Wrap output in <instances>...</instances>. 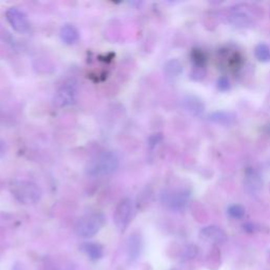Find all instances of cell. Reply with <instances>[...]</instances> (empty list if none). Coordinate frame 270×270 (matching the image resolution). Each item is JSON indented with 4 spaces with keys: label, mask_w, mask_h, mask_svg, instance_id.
I'll return each instance as SVG.
<instances>
[{
    "label": "cell",
    "mask_w": 270,
    "mask_h": 270,
    "mask_svg": "<svg viewBox=\"0 0 270 270\" xmlns=\"http://www.w3.org/2000/svg\"><path fill=\"white\" fill-rule=\"evenodd\" d=\"M120 168V158L113 151H103L89 161L86 174L90 177H104L115 173Z\"/></svg>",
    "instance_id": "cell-1"
},
{
    "label": "cell",
    "mask_w": 270,
    "mask_h": 270,
    "mask_svg": "<svg viewBox=\"0 0 270 270\" xmlns=\"http://www.w3.org/2000/svg\"><path fill=\"white\" fill-rule=\"evenodd\" d=\"M10 192L22 205H35L42 197V190L39 186L36 183L26 179L11 182Z\"/></svg>",
    "instance_id": "cell-2"
},
{
    "label": "cell",
    "mask_w": 270,
    "mask_h": 270,
    "mask_svg": "<svg viewBox=\"0 0 270 270\" xmlns=\"http://www.w3.org/2000/svg\"><path fill=\"white\" fill-rule=\"evenodd\" d=\"M106 223V217L101 212H91L78 218L75 225L77 235L83 239H90L96 235Z\"/></svg>",
    "instance_id": "cell-3"
},
{
    "label": "cell",
    "mask_w": 270,
    "mask_h": 270,
    "mask_svg": "<svg viewBox=\"0 0 270 270\" xmlns=\"http://www.w3.org/2000/svg\"><path fill=\"white\" fill-rule=\"evenodd\" d=\"M78 97V82L75 79H68L56 90L54 104L58 108L73 106Z\"/></svg>",
    "instance_id": "cell-4"
},
{
    "label": "cell",
    "mask_w": 270,
    "mask_h": 270,
    "mask_svg": "<svg viewBox=\"0 0 270 270\" xmlns=\"http://www.w3.org/2000/svg\"><path fill=\"white\" fill-rule=\"evenodd\" d=\"M190 193L186 189H166L161 194L163 205L172 211H182L187 206Z\"/></svg>",
    "instance_id": "cell-5"
},
{
    "label": "cell",
    "mask_w": 270,
    "mask_h": 270,
    "mask_svg": "<svg viewBox=\"0 0 270 270\" xmlns=\"http://www.w3.org/2000/svg\"><path fill=\"white\" fill-rule=\"evenodd\" d=\"M133 212L134 206L131 198L125 197L117 204L113 214V221L117 229L121 232H124L129 226L130 222L132 221Z\"/></svg>",
    "instance_id": "cell-6"
},
{
    "label": "cell",
    "mask_w": 270,
    "mask_h": 270,
    "mask_svg": "<svg viewBox=\"0 0 270 270\" xmlns=\"http://www.w3.org/2000/svg\"><path fill=\"white\" fill-rule=\"evenodd\" d=\"M6 18L15 32L19 34H27L30 32L31 24L24 11L17 8H10L6 12Z\"/></svg>",
    "instance_id": "cell-7"
},
{
    "label": "cell",
    "mask_w": 270,
    "mask_h": 270,
    "mask_svg": "<svg viewBox=\"0 0 270 270\" xmlns=\"http://www.w3.org/2000/svg\"><path fill=\"white\" fill-rule=\"evenodd\" d=\"M200 236L206 241L217 244H222L227 241V235L224 232V230L216 226H208L205 227L204 229H201Z\"/></svg>",
    "instance_id": "cell-8"
},
{
    "label": "cell",
    "mask_w": 270,
    "mask_h": 270,
    "mask_svg": "<svg viewBox=\"0 0 270 270\" xmlns=\"http://www.w3.org/2000/svg\"><path fill=\"white\" fill-rule=\"evenodd\" d=\"M142 248H143V241L141 235L138 233H133L129 236V239L127 241V256L128 259L133 262L137 260L141 252H142Z\"/></svg>",
    "instance_id": "cell-9"
},
{
    "label": "cell",
    "mask_w": 270,
    "mask_h": 270,
    "mask_svg": "<svg viewBox=\"0 0 270 270\" xmlns=\"http://www.w3.org/2000/svg\"><path fill=\"white\" fill-rule=\"evenodd\" d=\"M182 103H183L184 109L194 116H199L205 110V106H204V103L201 101V99L193 95L185 96Z\"/></svg>",
    "instance_id": "cell-10"
},
{
    "label": "cell",
    "mask_w": 270,
    "mask_h": 270,
    "mask_svg": "<svg viewBox=\"0 0 270 270\" xmlns=\"http://www.w3.org/2000/svg\"><path fill=\"white\" fill-rule=\"evenodd\" d=\"M263 187V179L256 170H248L245 177V188L250 194L258 193Z\"/></svg>",
    "instance_id": "cell-11"
},
{
    "label": "cell",
    "mask_w": 270,
    "mask_h": 270,
    "mask_svg": "<svg viewBox=\"0 0 270 270\" xmlns=\"http://www.w3.org/2000/svg\"><path fill=\"white\" fill-rule=\"evenodd\" d=\"M59 36L64 44L72 46L79 39V31L75 26L71 24H65L60 29Z\"/></svg>",
    "instance_id": "cell-12"
},
{
    "label": "cell",
    "mask_w": 270,
    "mask_h": 270,
    "mask_svg": "<svg viewBox=\"0 0 270 270\" xmlns=\"http://www.w3.org/2000/svg\"><path fill=\"white\" fill-rule=\"evenodd\" d=\"M209 118H210L211 122H213L217 125L225 126V127L232 126L236 121L235 114H233L232 112H227V111L213 112L209 115Z\"/></svg>",
    "instance_id": "cell-13"
},
{
    "label": "cell",
    "mask_w": 270,
    "mask_h": 270,
    "mask_svg": "<svg viewBox=\"0 0 270 270\" xmlns=\"http://www.w3.org/2000/svg\"><path fill=\"white\" fill-rule=\"evenodd\" d=\"M81 250L86 252L92 261H98L104 257V248L98 243H84L81 246Z\"/></svg>",
    "instance_id": "cell-14"
},
{
    "label": "cell",
    "mask_w": 270,
    "mask_h": 270,
    "mask_svg": "<svg viewBox=\"0 0 270 270\" xmlns=\"http://www.w3.org/2000/svg\"><path fill=\"white\" fill-rule=\"evenodd\" d=\"M164 68H165L164 71H165L166 76L171 79L177 78L183 72V65L181 61L177 59H171V60L167 61Z\"/></svg>",
    "instance_id": "cell-15"
},
{
    "label": "cell",
    "mask_w": 270,
    "mask_h": 270,
    "mask_svg": "<svg viewBox=\"0 0 270 270\" xmlns=\"http://www.w3.org/2000/svg\"><path fill=\"white\" fill-rule=\"evenodd\" d=\"M230 22L238 28H245L251 24V18L245 12L238 11L230 15Z\"/></svg>",
    "instance_id": "cell-16"
},
{
    "label": "cell",
    "mask_w": 270,
    "mask_h": 270,
    "mask_svg": "<svg viewBox=\"0 0 270 270\" xmlns=\"http://www.w3.org/2000/svg\"><path fill=\"white\" fill-rule=\"evenodd\" d=\"M255 56L261 62L270 61V47L266 43H259L255 49Z\"/></svg>",
    "instance_id": "cell-17"
},
{
    "label": "cell",
    "mask_w": 270,
    "mask_h": 270,
    "mask_svg": "<svg viewBox=\"0 0 270 270\" xmlns=\"http://www.w3.org/2000/svg\"><path fill=\"white\" fill-rule=\"evenodd\" d=\"M245 213H246L245 208L242 205H239V204H234V205H232V206H230L228 208V214L232 218H235V219L243 218Z\"/></svg>",
    "instance_id": "cell-18"
},
{
    "label": "cell",
    "mask_w": 270,
    "mask_h": 270,
    "mask_svg": "<svg viewBox=\"0 0 270 270\" xmlns=\"http://www.w3.org/2000/svg\"><path fill=\"white\" fill-rule=\"evenodd\" d=\"M230 81L227 77L223 76L217 80V89L222 92H227L230 89Z\"/></svg>",
    "instance_id": "cell-19"
},
{
    "label": "cell",
    "mask_w": 270,
    "mask_h": 270,
    "mask_svg": "<svg viewBox=\"0 0 270 270\" xmlns=\"http://www.w3.org/2000/svg\"><path fill=\"white\" fill-rule=\"evenodd\" d=\"M6 151H7V148H6V144L4 143V141L0 140V159L4 158L5 154H6Z\"/></svg>",
    "instance_id": "cell-20"
},
{
    "label": "cell",
    "mask_w": 270,
    "mask_h": 270,
    "mask_svg": "<svg viewBox=\"0 0 270 270\" xmlns=\"http://www.w3.org/2000/svg\"><path fill=\"white\" fill-rule=\"evenodd\" d=\"M13 270H25L22 265H18V264H16L14 267H13Z\"/></svg>",
    "instance_id": "cell-21"
}]
</instances>
